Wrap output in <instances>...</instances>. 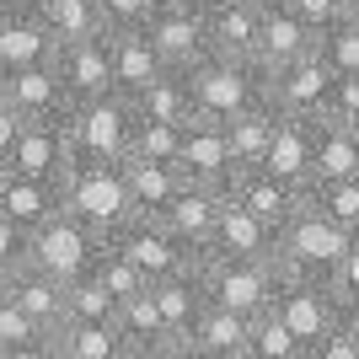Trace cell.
I'll return each instance as SVG.
<instances>
[{
    "instance_id": "1",
    "label": "cell",
    "mask_w": 359,
    "mask_h": 359,
    "mask_svg": "<svg viewBox=\"0 0 359 359\" xmlns=\"http://www.w3.org/2000/svg\"><path fill=\"white\" fill-rule=\"evenodd\" d=\"M60 204L70 220H81L97 241H113L123 225L135 220V204L123 194V177L118 166H86V161H70L60 172Z\"/></svg>"
},
{
    "instance_id": "2",
    "label": "cell",
    "mask_w": 359,
    "mask_h": 359,
    "mask_svg": "<svg viewBox=\"0 0 359 359\" xmlns=\"http://www.w3.org/2000/svg\"><path fill=\"white\" fill-rule=\"evenodd\" d=\"M354 247L348 231H338L332 220H322L316 210L295 204L285 225H279V247H273V263L285 279H311V285H332V273L344 263V252Z\"/></svg>"
},
{
    "instance_id": "3",
    "label": "cell",
    "mask_w": 359,
    "mask_h": 359,
    "mask_svg": "<svg viewBox=\"0 0 359 359\" xmlns=\"http://www.w3.org/2000/svg\"><path fill=\"white\" fill-rule=\"evenodd\" d=\"M188 97H194V118L225 123L231 113L252 107L269 97V75L252 60H225V54H204L198 65H188Z\"/></svg>"
},
{
    "instance_id": "4",
    "label": "cell",
    "mask_w": 359,
    "mask_h": 359,
    "mask_svg": "<svg viewBox=\"0 0 359 359\" xmlns=\"http://www.w3.org/2000/svg\"><path fill=\"white\" fill-rule=\"evenodd\" d=\"M129 135H135V102L129 97H97V102H75L65 113V145L70 161L86 166H118L129 156Z\"/></svg>"
},
{
    "instance_id": "5",
    "label": "cell",
    "mask_w": 359,
    "mask_h": 359,
    "mask_svg": "<svg viewBox=\"0 0 359 359\" xmlns=\"http://www.w3.org/2000/svg\"><path fill=\"white\" fill-rule=\"evenodd\" d=\"M198 285H204V300L210 306H225L252 322L257 311L273 306V290H279V263H252V257H215L198 252L194 257Z\"/></svg>"
},
{
    "instance_id": "6",
    "label": "cell",
    "mask_w": 359,
    "mask_h": 359,
    "mask_svg": "<svg viewBox=\"0 0 359 359\" xmlns=\"http://www.w3.org/2000/svg\"><path fill=\"white\" fill-rule=\"evenodd\" d=\"M97 247H102V241L91 236L81 220H70V215L60 210L54 220H43L38 231H27V269L48 273V279H60V285H75V279L91 269Z\"/></svg>"
},
{
    "instance_id": "7",
    "label": "cell",
    "mask_w": 359,
    "mask_h": 359,
    "mask_svg": "<svg viewBox=\"0 0 359 359\" xmlns=\"http://www.w3.org/2000/svg\"><path fill=\"white\" fill-rule=\"evenodd\" d=\"M279 322L290 327L300 348H311L322 332L338 327V300H332V285H311V279H285L279 273V290H273V306H269Z\"/></svg>"
},
{
    "instance_id": "8",
    "label": "cell",
    "mask_w": 359,
    "mask_h": 359,
    "mask_svg": "<svg viewBox=\"0 0 359 359\" xmlns=\"http://www.w3.org/2000/svg\"><path fill=\"white\" fill-rule=\"evenodd\" d=\"M156 48V60L166 70H188L210 54V38H204V11L198 6H156V11L140 22Z\"/></svg>"
},
{
    "instance_id": "9",
    "label": "cell",
    "mask_w": 359,
    "mask_h": 359,
    "mask_svg": "<svg viewBox=\"0 0 359 359\" xmlns=\"http://www.w3.org/2000/svg\"><path fill=\"white\" fill-rule=\"evenodd\" d=\"M54 75H60L65 97L75 102H97V97H113V60H107V32L102 38H75V43L54 48Z\"/></svg>"
},
{
    "instance_id": "10",
    "label": "cell",
    "mask_w": 359,
    "mask_h": 359,
    "mask_svg": "<svg viewBox=\"0 0 359 359\" xmlns=\"http://www.w3.org/2000/svg\"><path fill=\"white\" fill-rule=\"evenodd\" d=\"M113 247L145 273V285H156V279H166V273H177V269H194V257H198V252H188L182 241L166 236L161 220H150V215H135V220L113 236Z\"/></svg>"
},
{
    "instance_id": "11",
    "label": "cell",
    "mask_w": 359,
    "mask_h": 359,
    "mask_svg": "<svg viewBox=\"0 0 359 359\" xmlns=\"http://www.w3.org/2000/svg\"><path fill=\"white\" fill-rule=\"evenodd\" d=\"M172 166H177V177H182V182L220 188V194H225V182H231V172H236L231 150H225L220 123H210V118L182 123V135H177V161H172Z\"/></svg>"
},
{
    "instance_id": "12",
    "label": "cell",
    "mask_w": 359,
    "mask_h": 359,
    "mask_svg": "<svg viewBox=\"0 0 359 359\" xmlns=\"http://www.w3.org/2000/svg\"><path fill=\"white\" fill-rule=\"evenodd\" d=\"M327 86H332V65L322 60V48H306L300 60H290L285 70L269 75V102L279 113H295V118H316Z\"/></svg>"
},
{
    "instance_id": "13",
    "label": "cell",
    "mask_w": 359,
    "mask_h": 359,
    "mask_svg": "<svg viewBox=\"0 0 359 359\" xmlns=\"http://www.w3.org/2000/svg\"><path fill=\"white\" fill-rule=\"evenodd\" d=\"M0 102L11 107L22 123H60L70 113V97H65L54 65H32V70L0 75Z\"/></svg>"
},
{
    "instance_id": "14",
    "label": "cell",
    "mask_w": 359,
    "mask_h": 359,
    "mask_svg": "<svg viewBox=\"0 0 359 359\" xmlns=\"http://www.w3.org/2000/svg\"><path fill=\"white\" fill-rule=\"evenodd\" d=\"M225 204H236V210L257 215L263 225H273V231H279V225L295 215L300 188L279 182L269 166H236V172H231V182H225Z\"/></svg>"
},
{
    "instance_id": "15",
    "label": "cell",
    "mask_w": 359,
    "mask_h": 359,
    "mask_svg": "<svg viewBox=\"0 0 359 359\" xmlns=\"http://www.w3.org/2000/svg\"><path fill=\"white\" fill-rule=\"evenodd\" d=\"M220 210H225V194H220V188L182 182L177 194H172V204H166L156 220H161V231H166L172 241H182L188 252H204V247H210L215 220H220Z\"/></svg>"
},
{
    "instance_id": "16",
    "label": "cell",
    "mask_w": 359,
    "mask_h": 359,
    "mask_svg": "<svg viewBox=\"0 0 359 359\" xmlns=\"http://www.w3.org/2000/svg\"><path fill=\"white\" fill-rule=\"evenodd\" d=\"M306 48H316V32L300 22L290 6L279 0H263V16H257V43H252V65L263 75L285 70L290 60H300Z\"/></svg>"
},
{
    "instance_id": "17",
    "label": "cell",
    "mask_w": 359,
    "mask_h": 359,
    "mask_svg": "<svg viewBox=\"0 0 359 359\" xmlns=\"http://www.w3.org/2000/svg\"><path fill=\"white\" fill-rule=\"evenodd\" d=\"M107 60H113V91L129 97V102L166 70V65L156 60V48H150L145 27H107Z\"/></svg>"
},
{
    "instance_id": "18",
    "label": "cell",
    "mask_w": 359,
    "mask_h": 359,
    "mask_svg": "<svg viewBox=\"0 0 359 359\" xmlns=\"http://www.w3.org/2000/svg\"><path fill=\"white\" fill-rule=\"evenodd\" d=\"M70 166V145H65V118L60 123H22L11 156H6V172H22V177H48L60 182V172Z\"/></svg>"
},
{
    "instance_id": "19",
    "label": "cell",
    "mask_w": 359,
    "mask_h": 359,
    "mask_svg": "<svg viewBox=\"0 0 359 359\" xmlns=\"http://www.w3.org/2000/svg\"><path fill=\"white\" fill-rule=\"evenodd\" d=\"M6 285H11V306L22 316H27L38 332H60L65 327V316H70V300H65V285L60 279H48V273L38 269H11L6 273Z\"/></svg>"
},
{
    "instance_id": "20",
    "label": "cell",
    "mask_w": 359,
    "mask_h": 359,
    "mask_svg": "<svg viewBox=\"0 0 359 359\" xmlns=\"http://www.w3.org/2000/svg\"><path fill=\"white\" fill-rule=\"evenodd\" d=\"M60 204V182L48 177H22V172H6L0 166V215L16 225V231H38L43 220H54Z\"/></svg>"
},
{
    "instance_id": "21",
    "label": "cell",
    "mask_w": 359,
    "mask_h": 359,
    "mask_svg": "<svg viewBox=\"0 0 359 359\" xmlns=\"http://www.w3.org/2000/svg\"><path fill=\"white\" fill-rule=\"evenodd\" d=\"M273 247H279V231H273V225H263L257 215L236 210V204H225L220 220H215V231H210V247H204V252H215V257H252V263H273Z\"/></svg>"
},
{
    "instance_id": "22",
    "label": "cell",
    "mask_w": 359,
    "mask_h": 359,
    "mask_svg": "<svg viewBox=\"0 0 359 359\" xmlns=\"http://www.w3.org/2000/svg\"><path fill=\"white\" fill-rule=\"evenodd\" d=\"M54 32L43 27V16L32 11H0V75L32 70V65L54 60Z\"/></svg>"
},
{
    "instance_id": "23",
    "label": "cell",
    "mask_w": 359,
    "mask_h": 359,
    "mask_svg": "<svg viewBox=\"0 0 359 359\" xmlns=\"http://www.w3.org/2000/svg\"><path fill=\"white\" fill-rule=\"evenodd\" d=\"M279 182L290 188H306L311 182V118H295V113H279L273 118V135H269V150H263V161Z\"/></svg>"
},
{
    "instance_id": "24",
    "label": "cell",
    "mask_w": 359,
    "mask_h": 359,
    "mask_svg": "<svg viewBox=\"0 0 359 359\" xmlns=\"http://www.w3.org/2000/svg\"><path fill=\"white\" fill-rule=\"evenodd\" d=\"M359 177V140L348 123L311 118V182H344Z\"/></svg>"
},
{
    "instance_id": "25",
    "label": "cell",
    "mask_w": 359,
    "mask_h": 359,
    "mask_svg": "<svg viewBox=\"0 0 359 359\" xmlns=\"http://www.w3.org/2000/svg\"><path fill=\"white\" fill-rule=\"evenodd\" d=\"M118 177H123V194H129V204H135V215H156L172 204V194L182 188L177 166H161V161H140V156H123L118 161Z\"/></svg>"
},
{
    "instance_id": "26",
    "label": "cell",
    "mask_w": 359,
    "mask_h": 359,
    "mask_svg": "<svg viewBox=\"0 0 359 359\" xmlns=\"http://www.w3.org/2000/svg\"><path fill=\"white\" fill-rule=\"evenodd\" d=\"M150 300H156L166 332H172V338H188L194 322H198V311H204L198 269H177V273H166V279H156V285H150Z\"/></svg>"
},
{
    "instance_id": "27",
    "label": "cell",
    "mask_w": 359,
    "mask_h": 359,
    "mask_svg": "<svg viewBox=\"0 0 359 359\" xmlns=\"http://www.w3.org/2000/svg\"><path fill=\"white\" fill-rule=\"evenodd\" d=\"M113 327H118V338L129 344V354L135 359H156L166 344H172V332H166L161 311H156V300H150V290H140V295H129L113 311Z\"/></svg>"
},
{
    "instance_id": "28",
    "label": "cell",
    "mask_w": 359,
    "mask_h": 359,
    "mask_svg": "<svg viewBox=\"0 0 359 359\" xmlns=\"http://www.w3.org/2000/svg\"><path fill=\"white\" fill-rule=\"evenodd\" d=\"M273 118H279V107H273L269 97H263V102H252V107H241V113H231V118L220 123L231 161H236V166H257V161H263L269 135H273Z\"/></svg>"
},
{
    "instance_id": "29",
    "label": "cell",
    "mask_w": 359,
    "mask_h": 359,
    "mask_svg": "<svg viewBox=\"0 0 359 359\" xmlns=\"http://www.w3.org/2000/svg\"><path fill=\"white\" fill-rule=\"evenodd\" d=\"M257 16H263V6L204 11V38H210V54H225V60H252V43H257Z\"/></svg>"
},
{
    "instance_id": "30",
    "label": "cell",
    "mask_w": 359,
    "mask_h": 359,
    "mask_svg": "<svg viewBox=\"0 0 359 359\" xmlns=\"http://www.w3.org/2000/svg\"><path fill=\"white\" fill-rule=\"evenodd\" d=\"M48 338H54V348H60L65 359H135L113 322H65V327L48 332Z\"/></svg>"
},
{
    "instance_id": "31",
    "label": "cell",
    "mask_w": 359,
    "mask_h": 359,
    "mask_svg": "<svg viewBox=\"0 0 359 359\" xmlns=\"http://www.w3.org/2000/svg\"><path fill=\"white\" fill-rule=\"evenodd\" d=\"M135 113L140 118H156V123H194V97H188V75L182 70H161L145 91L135 97Z\"/></svg>"
},
{
    "instance_id": "32",
    "label": "cell",
    "mask_w": 359,
    "mask_h": 359,
    "mask_svg": "<svg viewBox=\"0 0 359 359\" xmlns=\"http://www.w3.org/2000/svg\"><path fill=\"white\" fill-rule=\"evenodd\" d=\"M188 338H194L204 354H215V359H241V348H247V316L204 300V311H198V322H194Z\"/></svg>"
},
{
    "instance_id": "33",
    "label": "cell",
    "mask_w": 359,
    "mask_h": 359,
    "mask_svg": "<svg viewBox=\"0 0 359 359\" xmlns=\"http://www.w3.org/2000/svg\"><path fill=\"white\" fill-rule=\"evenodd\" d=\"M43 27L54 32V43H75V38H102L107 16L102 0H43Z\"/></svg>"
},
{
    "instance_id": "34",
    "label": "cell",
    "mask_w": 359,
    "mask_h": 359,
    "mask_svg": "<svg viewBox=\"0 0 359 359\" xmlns=\"http://www.w3.org/2000/svg\"><path fill=\"white\" fill-rule=\"evenodd\" d=\"M300 204L316 210L322 220H332L338 231L354 236L359 231V177H344V182H306L300 188Z\"/></svg>"
},
{
    "instance_id": "35",
    "label": "cell",
    "mask_w": 359,
    "mask_h": 359,
    "mask_svg": "<svg viewBox=\"0 0 359 359\" xmlns=\"http://www.w3.org/2000/svg\"><path fill=\"white\" fill-rule=\"evenodd\" d=\"M86 273H91V279H97V285H102L113 300H118V306H123L129 295H140V290H150V285H145V273H140L135 263H129V257L113 247V241H102V247H97V257H91V269H86Z\"/></svg>"
},
{
    "instance_id": "36",
    "label": "cell",
    "mask_w": 359,
    "mask_h": 359,
    "mask_svg": "<svg viewBox=\"0 0 359 359\" xmlns=\"http://www.w3.org/2000/svg\"><path fill=\"white\" fill-rule=\"evenodd\" d=\"M241 359H306V348L290 338V327L273 311H257L252 322H247V348H241Z\"/></svg>"
},
{
    "instance_id": "37",
    "label": "cell",
    "mask_w": 359,
    "mask_h": 359,
    "mask_svg": "<svg viewBox=\"0 0 359 359\" xmlns=\"http://www.w3.org/2000/svg\"><path fill=\"white\" fill-rule=\"evenodd\" d=\"M177 123H156V118H140L135 113V135H129V156H140V161H161L172 166L177 161Z\"/></svg>"
},
{
    "instance_id": "38",
    "label": "cell",
    "mask_w": 359,
    "mask_h": 359,
    "mask_svg": "<svg viewBox=\"0 0 359 359\" xmlns=\"http://www.w3.org/2000/svg\"><path fill=\"white\" fill-rule=\"evenodd\" d=\"M316 48H322V60L332 65V75H359V27L348 16L316 32Z\"/></svg>"
},
{
    "instance_id": "39",
    "label": "cell",
    "mask_w": 359,
    "mask_h": 359,
    "mask_svg": "<svg viewBox=\"0 0 359 359\" xmlns=\"http://www.w3.org/2000/svg\"><path fill=\"white\" fill-rule=\"evenodd\" d=\"M65 300H70V316H65V322H113V311H118V300L107 295L91 273H81L75 285H65Z\"/></svg>"
},
{
    "instance_id": "40",
    "label": "cell",
    "mask_w": 359,
    "mask_h": 359,
    "mask_svg": "<svg viewBox=\"0 0 359 359\" xmlns=\"http://www.w3.org/2000/svg\"><path fill=\"white\" fill-rule=\"evenodd\" d=\"M316 118H332V123H348V129H354L359 123V75H332Z\"/></svg>"
},
{
    "instance_id": "41",
    "label": "cell",
    "mask_w": 359,
    "mask_h": 359,
    "mask_svg": "<svg viewBox=\"0 0 359 359\" xmlns=\"http://www.w3.org/2000/svg\"><path fill=\"white\" fill-rule=\"evenodd\" d=\"M279 6H290V11H295L311 32L332 27V22H344V11H348V0H279Z\"/></svg>"
},
{
    "instance_id": "42",
    "label": "cell",
    "mask_w": 359,
    "mask_h": 359,
    "mask_svg": "<svg viewBox=\"0 0 359 359\" xmlns=\"http://www.w3.org/2000/svg\"><path fill=\"white\" fill-rule=\"evenodd\" d=\"M306 359H359V338H348L344 327H332L306 348Z\"/></svg>"
},
{
    "instance_id": "43",
    "label": "cell",
    "mask_w": 359,
    "mask_h": 359,
    "mask_svg": "<svg viewBox=\"0 0 359 359\" xmlns=\"http://www.w3.org/2000/svg\"><path fill=\"white\" fill-rule=\"evenodd\" d=\"M27 263V231H16L6 215H0V273H11Z\"/></svg>"
},
{
    "instance_id": "44",
    "label": "cell",
    "mask_w": 359,
    "mask_h": 359,
    "mask_svg": "<svg viewBox=\"0 0 359 359\" xmlns=\"http://www.w3.org/2000/svg\"><path fill=\"white\" fill-rule=\"evenodd\" d=\"M27 338H38V327H32L27 316L16 311L11 300L0 306V348H11V344H27Z\"/></svg>"
},
{
    "instance_id": "45",
    "label": "cell",
    "mask_w": 359,
    "mask_h": 359,
    "mask_svg": "<svg viewBox=\"0 0 359 359\" xmlns=\"http://www.w3.org/2000/svg\"><path fill=\"white\" fill-rule=\"evenodd\" d=\"M102 16L107 27H140L150 16V0H102Z\"/></svg>"
},
{
    "instance_id": "46",
    "label": "cell",
    "mask_w": 359,
    "mask_h": 359,
    "mask_svg": "<svg viewBox=\"0 0 359 359\" xmlns=\"http://www.w3.org/2000/svg\"><path fill=\"white\" fill-rule=\"evenodd\" d=\"M354 295H359V241L344 252V263L332 273V300H354Z\"/></svg>"
},
{
    "instance_id": "47",
    "label": "cell",
    "mask_w": 359,
    "mask_h": 359,
    "mask_svg": "<svg viewBox=\"0 0 359 359\" xmlns=\"http://www.w3.org/2000/svg\"><path fill=\"white\" fill-rule=\"evenodd\" d=\"M0 359H60V348H54V338H48V332H38V338H27V344L0 348Z\"/></svg>"
},
{
    "instance_id": "48",
    "label": "cell",
    "mask_w": 359,
    "mask_h": 359,
    "mask_svg": "<svg viewBox=\"0 0 359 359\" xmlns=\"http://www.w3.org/2000/svg\"><path fill=\"white\" fill-rule=\"evenodd\" d=\"M16 135H22V118H16L11 107L0 102V166H6V156H11V145H16Z\"/></svg>"
},
{
    "instance_id": "49",
    "label": "cell",
    "mask_w": 359,
    "mask_h": 359,
    "mask_svg": "<svg viewBox=\"0 0 359 359\" xmlns=\"http://www.w3.org/2000/svg\"><path fill=\"white\" fill-rule=\"evenodd\" d=\"M156 359H215V354H204V348H198L194 338H172V344H166Z\"/></svg>"
},
{
    "instance_id": "50",
    "label": "cell",
    "mask_w": 359,
    "mask_h": 359,
    "mask_svg": "<svg viewBox=\"0 0 359 359\" xmlns=\"http://www.w3.org/2000/svg\"><path fill=\"white\" fill-rule=\"evenodd\" d=\"M338 327H344L348 338H359V295L354 300H338Z\"/></svg>"
},
{
    "instance_id": "51",
    "label": "cell",
    "mask_w": 359,
    "mask_h": 359,
    "mask_svg": "<svg viewBox=\"0 0 359 359\" xmlns=\"http://www.w3.org/2000/svg\"><path fill=\"white\" fill-rule=\"evenodd\" d=\"M231 6H263V0H198V11H231Z\"/></svg>"
},
{
    "instance_id": "52",
    "label": "cell",
    "mask_w": 359,
    "mask_h": 359,
    "mask_svg": "<svg viewBox=\"0 0 359 359\" xmlns=\"http://www.w3.org/2000/svg\"><path fill=\"white\" fill-rule=\"evenodd\" d=\"M0 11H32V16H38V11H43V0H0Z\"/></svg>"
},
{
    "instance_id": "53",
    "label": "cell",
    "mask_w": 359,
    "mask_h": 359,
    "mask_svg": "<svg viewBox=\"0 0 359 359\" xmlns=\"http://www.w3.org/2000/svg\"><path fill=\"white\" fill-rule=\"evenodd\" d=\"M156 6H198V0H150V11H156Z\"/></svg>"
},
{
    "instance_id": "54",
    "label": "cell",
    "mask_w": 359,
    "mask_h": 359,
    "mask_svg": "<svg viewBox=\"0 0 359 359\" xmlns=\"http://www.w3.org/2000/svg\"><path fill=\"white\" fill-rule=\"evenodd\" d=\"M344 16H348V22L359 27V0H348V11H344Z\"/></svg>"
},
{
    "instance_id": "55",
    "label": "cell",
    "mask_w": 359,
    "mask_h": 359,
    "mask_svg": "<svg viewBox=\"0 0 359 359\" xmlns=\"http://www.w3.org/2000/svg\"><path fill=\"white\" fill-rule=\"evenodd\" d=\"M6 300H11V285H6V273H0V306H6Z\"/></svg>"
},
{
    "instance_id": "56",
    "label": "cell",
    "mask_w": 359,
    "mask_h": 359,
    "mask_svg": "<svg viewBox=\"0 0 359 359\" xmlns=\"http://www.w3.org/2000/svg\"><path fill=\"white\" fill-rule=\"evenodd\" d=\"M354 140H359V123H354Z\"/></svg>"
},
{
    "instance_id": "57",
    "label": "cell",
    "mask_w": 359,
    "mask_h": 359,
    "mask_svg": "<svg viewBox=\"0 0 359 359\" xmlns=\"http://www.w3.org/2000/svg\"><path fill=\"white\" fill-rule=\"evenodd\" d=\"M354 241H359V231H354Z\"/></svg>"
},
{
    "instance_id": "58",
    "label": "cell",
    "mask_w": 359,
    "mask_h": 359,
    "mask_svg": "<svg viewBox=\"0 0 359 359\" xmlns=\"http://www.w3.org/2000/svg\"><path fill=\"white\" fill-rule=\"evenodd\" d=\"M60 359H65V354H60Z\"/></svg>"
}]
</instances>
